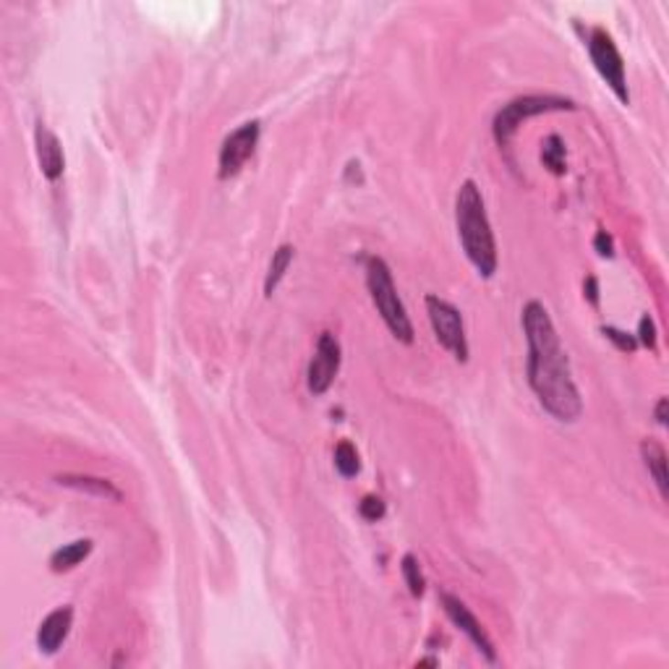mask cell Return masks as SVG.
Instances as JSON below:
<instances>
[{
    "mask_svg": "<svg viewBox=\"0 0 669 669\" xmlns=\"http://www.w3.org/2000/svg\"><path fill=\"white\" fill-rule=\"evenodd\" d=\"M521 322L528 343L526 372L536 400L541 403V409L562 424L576 421L583 413V400L547 306L541 301H528L523 306Z\"/></svg>",
    "mask_w": 669,
    "mask_h": 669,
    "instance_id": "cell-1",
    "label": "cell"
},
{
    "mask_svg": "<svg viewBox=\"0 0 669 669\" xmlns=\"http://www.w3.org/2000/svg\"><path fill=\"white\" fill-rule=\"evenodd\" d=\"M455 225L468 261L482 278H492L497 272V241L486 218L482 191L471 178L455 194Z\"/></svg>",
    "mask_w": 669,
    "mask_h": 669,
    "instance_id": "cell-2",
    "label": "cell"
},
{
    "mask_svg": "<svg viewBox=\"0 0 669 669\" xmlns=\"http://www.w3.org/2000/svg\"><path fill=\"white\" fill-rule=\"evenodd\" d=\"M366 285H369L374 306H377L379 316L385 319L388 330L400 343L410 345L413 343V324H410L409 312H406L403 301L398 296V288H395L390 267H388V261L382 260V257H369L366 260Z\"/></svg>",
    "mask_w": 669,
    "mask_h": 669,
    "instance_id": "cell-3",
    "label": "cell"
},
{
    "mask_svg": "<svg viewBox=\"0 0 669 669\" xmlns=\"http://www.w3.org/2000/svg\"><path fill=\"white\" fill-rule=\"evenodd\" d=\"M549 111H576L573 100H565V97H555V94H526L518 97L507 105H502V111L494 115V139L500 147H507L513 133L518 131L526 118H534L539 112Z\"/></svg>",
    "mask_w": 669,
    "mask_h": 669,
    "instance_id": "cell-4",
    "label": "cell"
},
{
    "mask_svg": "<svg viewBox=\"0 0 669 669\" xmlns=\"http://www.w3.org/2000/svg\"><path fill=\"white\" fill-rule=\"evenodd\" d=\"M586 45H589V56H591V63H594L599 76L610 84V90L617 94V100L628 105L631 92H628V79H625V63H622V56H620L614 39L604 29H591Z\"/></svg>",
    "mask_w": 669,
    "mask_h": 669,
    "instance_id": "cell-5",
    "label": "cell"
},
{
    "mask_svg": "<svg viewBox=\"0 0 669 669\" xmlns=\"http://www.w3.org/2000/svg\"><path fill=\"white\" fill-rule=\"evenodd\" d=\"M427 314L431 322V330L437 343L447 348L461 364L468 361V340H465V327L461 312L440 296H427Z\"/></svg>",
    "mask_w": 669,
    "mask_h": 669,
    "instance_id": "cell-6",
    "label": "cell"
},
{
    "mask_svg": "<svg viewBox=\"0 0 669 669\" xmlns=\"http://www.w3.org/2000/svg\"><path fill=\"white\" fill-rule=\"evenodd\" d=\"M260 121H249L239 129L233 131L230 136H225L223 147H220V160H218V175L228 181L233 175L241 173V167L246 165V160L254 154V149L260 144Z\"/></svg>",
    "mask_w": 669,
    "mask_h": 669,
    "instance_id": "cell-7",
    "label": "cell"
},
{
    "mask_svg": "<svg viewBox=\"0 0 669 669\" xmlns=\"http://www.w3.org/2000/svg\"><path fill=\"white\" fill-rule=\"evenodd\" d=\"M440 601H442V610H445L447 617L452 620V625L461 628V631L471 638V643L479 649V653H483V659H486L489 664H494V662H497V651H494V643H492L489 632L483 631V625L476 620V614L471 612L458 596L447 594V591L440 594Z\"/></svg>",
    "mask_w": 669,
    "mask_h": 669,
    "instance_id": "cell-8",
    "label": "cell"
},
{
    "mask_svg": "<svg viewBox=\"0 0 669 669\" xmlns=\"http://www.w3.org/2000/svg\"><path fill=\"white\" fill-rule=\"evenodd\" d=\"M340 369V343L333 333H322L316 340V354L309 364L306 385L314 395H324Z\"/></svg>",
    "mask_w": 669,
    "mask_h": 669,
    "instance_id": "cell-9",
    "label": "cell"
},
{
    "mask_svg": "<svg viewBox=\"0 0 669 669\" xmlns=\"http://www.w3.org/2000/svg\"><path fill=\"white\" fill-rule=\"evenodd\" d=\"M71 622H74V607L66 604V607H58L48 614L37 628V646L42 653H56L63 641L69 638L71 632Z\"/></svg>",
    "mask_w": 669,
    "mask_h": 669,
    "instance_id": "cell-10",
    "label": "cell"
},
{
    "mask_svg": "<svg viewBox=\"0 0 669 669\" xmlns=\"http://www.w3.org/2000/svg\"><path fill=\"white\" fill-rule=\"evenodd\" d=\"M35 149H37V163L42 175L48 181H58L63 175V167H66V154L60 147V139L48 126L39 123L35 129Z\"/></svg>",
    "mask_w": 669,
    "mask_h": 669,
    "instance_id": "cell-11",
    "label": "cell"
},
{
    "mask_svg": "<svg viewBox=\"0 0 669 669\" xmlns=\"http://www.w3.org/2000/svg\"><path fill=\"white\" fill-rule=\"evenodd\" d=\"M56 482L60 483V486H71V489L87 492V494H92V497H102V500H112V502L123 500L121 489H118L112 482H108V479L84 476V473H63V476H58Z\"/></svg>",
    "mask_w": 669,
    "mask_h": 669,
    "instance_id": "cell-12",
    "label": "cell"
},
{
    "mask_svg": "<svg viewBox=\"0 0 669 669\" xmlns=\"http://www.w3.org/2000/svg\"><path fill=\"white\" fill-rule=\"evenodd\" d=\"M641 455H643V465L651 473V479L656 483L662 500H667L669 482H667V452L656 440H643L641 442Z\"/></svg>",
    "mask_w": 669,
    "mask_h": 669,
    "instance_id": "cell-13",
    "label": "cell"
},
{
    "mask_svg": "<svg viewBox=\"0 0 669 669\" xmlns=\"http://www.w3.org/2000/svg\"><path fill=\"white\" fill-rule=\"evenodd\" d=\"M92 549V539H76L71 544H63L60 549H56L50 555V570L53 573H69V570H74L76 565H81L84 559L90 558Z\"/></svg>",
    "mask_w": 669,
    "mask_h": 669,
    "instance_id": "cell-14",
    "label": "cell"
},
{
    "mask_svg": "<svg viewBox=\"0 0 669 669\" xmlns=\"http://www.w3.org/2000/svg\"><path fill=\"white\" fill-rule=\"evenodd\" d=\"M296 257V249L291 243H282L278 251L272 254V261H270V270H267V278H264V296L270 298L275 291H278L280 280L285 278L291 261Z\"/></svg>",
    "mask_w": 669,
    "mask_h": 669,
    "instance_id": "cell-15",
    "label": "cell"
},
{
    "mask_svg": "<svg viewBox=\"0 0 669 669\" xmlns=\"http://www.w3.org/2000/svg\"><path fill=\"white\" fill-rule=\"evenodd\" d=\"M541 163L549 173L555 175H565L568 170V157H565V142L559 139L558 133H549L544 142H541Z\"/></svg>",
    "mask_w": 669,
    "mask_h": 669,
    "instance_id": "cell-16",
    "label": "cell"
},
{
    "mask_svg": "<svg viewBox=\"0 0 669 669\" xmlns=\"http://www.w3.org/2000/svg\"><path fill=\"white\" fill-rule=\"evenodd\" d=\"M334 468H337V473H340L343 479H354L356 473L361 471L358 452H356V447L351 445L348 440L337 442V447H334Z\"/></svg>",
    "mask_w": 669,
    "mask_h": 669,
    "instance_id": "cell-17",
    "label": "cell"
},
{
    "mask_svg": "<svg viewBox=\"0 0 669 669\" xmlns=\"http://www.w3.org/2000/svg\"><path fill=\"white\" fill-rule=\"evenodd\" d=\"M400 570H403V578H406V586L413 596L424 594L427 589V580H424V573H421V562L416 559V555H403L400 559Z\"/></svg>",
    "mask_w": 669,
    "mask_h": 669,
    "instance_id": "cell-18",
    "label": "cell"
},
{
    "mask_svg": "<svg viewBox=\"0 0 669 669\" xmlns=\"http://www.w3.org/2000/svg\"><path fill=\"white\" fill-rule=\"evenodd\" d=\"M358 513H361V518L369 523H377L385 518V513H388V507H385V502L379 500V497H374V494H366L364 500L358 502Z\"/></svg>",
    "mask_w": 669,
    "mask_h": 669,
    "instance_id": "cell-19",
    "label": "cell"
},
{
    "mask_svg": "<svg viewBox=\"0 0 669 669\" xmlns=\"http://www.w3.org/2000/svg\"><path fill=\"white\" fill-rule=\"evenodd\" d=\"M641 345H646L649 351H656V324H653V319L649 314L641 316V322H638V337H635Z\"/></svg>",
    "mask_w": 669,
    "mask_h": 669,
    "instance_id": "cell-20",
    "label": "cell"
},
{
    "mask_svg": "<svg viewBox=\"0 0 669 669\" xmlns=\"http://www.w3.org/2000/svg\"><path fill=\"white\" fill-rule=\"evenodd\" d=\"M601 333L607 334V337L612 340L614 345H617L620 351H625V354H632V351L638 348V340H635L632 334L622 333V330H617V327H604Z\"/></svg>",
    "mask_w": 669,
    "mask_h": 669,
    "instance_id": "cell-21",
    "label": "cell"
},
{
    "mask_svg": "<svg viewBox=\"0 0 669 669\" xmlns=\"http://www.w3.org/2000/svg\"><path fill=\"white\" fill-rule=\"evenodd\" d=\"M594 249L599 251V257H607V260H612L614 257V241L612 236L607 233V230H599L594 239Z\"/></svg>",
    "mask_w": 669,
    "mask_h": 669,
    "instance_id": "cell-22",
    "label": "cell"
},
{
    "mask_svg": "<svg viewBox=\"0 0 669 669\" xmlns=\"http://www.w3.org/2000/svg\"><path fill=\"white\" fill-rule=\"evenodd\" d=\"M583 291H586V298L596 306L599 303V282H596V278H586V288Z\"/></svg>",
    "mask_w": 669,
    "mask_h": 669,
    "instance_id": "cell-23",
    "label": "cell"
},
{
    "mask_svg": "<svg viewBox=\"0 0 669 669\" xmlns=\"http://www.w3.org/2000/svg\"><path fill=\"white\" fill-rule=\"evenodd\" d=\"M656 421L662 427H667V398H659V403H656Z\"/></svg>",
    "mask_w": 669,
    "mask_h": 669,
    "instance_id": "cell-24",
    "label": "cell"
}]
</instances>
